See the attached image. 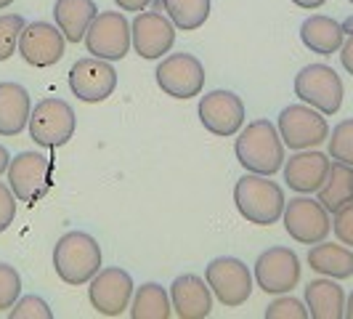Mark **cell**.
<instances>
[{
    "label": "cell",
    "mask_w": 353,
    "mask_h": 319,
    "mask_svg": "<svg viewBox=\"0 0 353 319\" xmlns=\"http://www.w3.org/2000/svg\"><path fill=\"white\" fill-rule=\"evenodd\" d=\"M234 155L248 173L274 176L284 165V144L276 125L268 120H252L239 128Z\"/></svg>",
    "instance_id": "1"
},
{
    "label": "cell",
    "mask_w": 353,
    "mask_h": 319,
    "mask_svg": "<svg viewBox=\"0 0 353 319\" xmlns=\"http://www.w3.org/2000/svg\"><path fill=\"white\" fill-rule=\"evenodd\" d=\"M284 189L271 181V176L248 173L234 186V205L239 215L255 226H271L282 218L284 211Z\"/></svg>",
    "instance_id": "2"
},
{
    "label": "cell",
    "mask_w": 353,
    "mask_h": 319,
    "mask_svg": "<svg viewBox=\"0 0 353 319\" xmlns=\"http://www.w3.org/2000/svg\"><path fill=\"white\" fill-rule=\"evenodd\" d=\"M53 269L61 282L85 284L101 269V248L88 231H67L53 248Z\"/></svg>",
    "instance_id": "3"
},
{
    "label": "cell",
    "mask_w": 353,
    "mask_h": 319,
    "mask_svg": "<svg viewBox=\"0 0 353 319\" xmlns=\"http://www.w3.org/2000/svg\"><path fill=\"white\" fill-rule=\"evenodd\" d=\"M295 96L321 115H335L343 106V80L330 64H308L295 75Z\"/></svg>",
    "instance_id": "4"
},
{
    "label": "cell",
    "mask_w": 353,
    "mask_h": 319,
    "mask_svg": "<svg viewBox=\"0 0 353 319\" xmlns=\"http://www.w3.org/2000/svg\"><path fill=\"white\" fill-rule=\"evenodd\" d=\"M6 173H8V186L14 197L35 205L51 189L53 162L40 152H19L17 157H11Z\"/></svg>",
    "instance_id": "5"
},
{
    "label": "cell",
    "mask_w": 353,
    "mask_h": 319,
    "mask_svg": "<svg viewBox=\"0 0 353 319\" xmlns=\"http://www.w3.org/2000/svg\"><path fill=\"white\" fill-rule=\"evenodd\" d=\"M282 144L290 149H316L327 142L330 125L327 117L308 104H290L279 112V125H276Z\"/></svg>",
    "instance_id": "6"
},
{
    "label": "cell",
    "mask_w": 353,
    "mask_h": 319,
    "mask_svg": "<svg viewBox=\"0 0 353 319\" xmlns=\"http://www.w3.org/2000/svg\"><path fill=\"white\" fill-rule=\"evenodd\" d=\"M74 125H77L74 109L64 99H43L30 112L27 128L37 146L56 149V146H64L74 136Z\"/></svg>",
    "instance_id": "7"
},
{
    "label": "cell",
    "mask_w": 353,
    "mask_h": 319,
    "mask_svg": "<svg viewBox=\"0 0 353 319\" xmlns=\"http://www.w3.org/2000/svg\"><path fill=\"white\" fill-rule=\"evenodd\" d=\"M83 43L90 56L104 61H120L130 53V21L120 11H101L88 24Z\"/></svg>",
    "instance_id": "8"
},
{
    "label": "cell",
    "mask_w": 353,
    "mask_h": 319,
    "mask_svg": "<svg viewBox=\"0 0 353 319\" xmlns=\"http://www.w3.org/2000/svg\"><path fill=\"white\" fill-rule=\"evenodd\" d=\"M282 221L287 234L301 242V245H316L321 240L330 237L332 221L330 213L324 211V205L319 200H311L308 195H298L284 202Z\"/></svg>",
    "instance_id": "9"
},
{
    "label": "cell",
    "mask_w": 353,
    "mask_h": 319,
    "mask_svg": "<svg viewBox=\"0 0 353 319\" xmlns=\"http://www.w3.org/2000/svg\"><path fill=\"white\" fill-rule=\"evenodd\" d=\"M205 282L210 287V293L229 309H236L250 298L252 293V274L245 266V261L231 258V255H221L212 258L205 266Z\"/></svg>",
    "instance_id": "10"
},
{
    "label": "cell",
    "mask_w": 353,
    "mask_h": 319,
    "mask_svg": "<svg viewBox=\"0 0 353 319\" xmlns=\"http://www.w3.org/2000/svg\"><path fill=\"white\" fill-rule=\"evenodd\" d=\"M157 86L173 99H194L205 88V67L196 59L194 53H170L159 61L157 72Z\"/></svg>",
    "instance_id": "11"
},
{
    "label": "cell",
    "mask_w": 353,
    "mask_h": 319,
    "mask_svg": "<svg viewBox=\"0 0 353 319\" xmlns=\"http://www.w3.org/2000/svg\"><path fill=\"white\" fill-rule=\"evenodd\" d=\"M133 287H136L133 277L125 269H120V266L99 269L93 274V280H90L88 301L101 317H120L130 306Z\"/></svg>",
    "instance_id": "12"
},
{
    "label": "cell",
    "mask_w": 353,
    "mask_h": 319,
    "mask_svg": "<svg viewBox=\"0 0 353 319\" xmlns=\"http://www.w3.org/2000/svg\"><path fill=\"white\" fill-rule=\"evenodd\" d=\"M130 46L146 61L162 59L176 46V27L173 21L157 11H139L130 24Z\"/></svg>",
    "instance_id": "13"
},
{
    "label": "cell",
    "mask_w": 353,
    "mask_h": 319,
    "mask_svg": "<svg viewBox=\"0 0 353 319\" xmlns=\"http://www.w3.org/2000/svg\"><path fill=\"white\" fill-rule=\"evenodd\" d=\"M117 88V72L112 67V61L85 56L77 59L70 70V90L72 96H77L85 104H99L106 102Z\"/></svg>",
    "instance_id": "14"
},
{
    "label": "cell",
    "mask_w": 353,
    "mask_h": 319,
    "mask_svg": "<svg viewBox=\"0 0 353 319\" xmlns=\"http://www.w3.org/2000/svg\"><path fill=\"white\" fill-rule=\"evenodd\" d=\"M255 282L268 296L290 293L301 282V258L290 248H268L255 261Z\"/></svg>",
    "instance_id": "15"
},
{
    "label": "cell",
    "mask_w": 353,
    "mask_h": 319,
    "mask_svg": "<svg viewBox=\"0 0 353 319\" xmlns=\"http://www.w3.org/2000/svg\"><path fill=\"white\" fill-rule=\"evenodd\" d=\"M199 123L205 130H210L212 136H221V139H229L236 136L239 128L245 125V102L231 93V90H210L208 96H202L199 102Z\"/></svg>",
    "instance_id": "16"
},
{
    "label": "cell",
    "mask_w": 353,
    "mask_h": 319,
    "mask_svg": "<svg viewBox=\"0 0 353 319\" xmlns=\"http://www.w3.org/2000/svg\"><path fill=\"white\" fill-rule=\"evenodd\" d=\"M64 48H67V40L61 35V30L48 24V21L24 24L17 46L19 56L30 67H53L56 61H61Z\"/></svg>",
    "instance_id": "17"
},
{
    "label": "cell",
    "mask_w": 353,
    "mask_h": 319,
    "mask_svg": "<svg viewBox=\"0 0 353 319\" xmlns=\"http://www.w3.org/2000/svg\"><path fill=\"white\" fill-rule=\"evenodd\" d=\"M170 306L178 319H205L212 311V293L196 274H181L170 284Z\"/></svg>",
    "instance_id": "18"
},
{
    "label": "cell",
    "mask_w": 353,
    "mask_h": 319,
    "mask_svg": "<svg viewBox=\"0 0 353 319\" xmlns=\"http://www.w3.org/2000/svg\"><path fill=\"white\" fill-rule=\"evenodd\" d=\"M284 181L292 192L298 195H311L321 186V181L327 178L330 171V155L324 152H308V149H298L292 157H287V165H282Z\"/></svg>",
    "instance_id": "19"
},
{
    "label": "cell",
    "mask_w": 353,
    "mask_h": 319,
    "mask_svg": "<svg viewBox=\"0 0 353 319\" xmlns=\"http://www.w3.org/2000/svg\"><path fill=\"white\" fill-rule=\"evenodd\" d=\"M30 93L19 83H0V136H19L30 123Z\"/></svg>",
    "instance_id": "20"
},
{
    "label": "cell",
    "mask_w": 353,
    "mask_h": 319,
    "mask_svg": "<svg viewBox=\"0 0 353 319\" xmlns=\"http://www.w3.org/2000/svg\"><path fill=\"white\" fill-rule=\"evenodd\" d=\"M308 269H314L321 277H330V280H348L353 277V250L348 245H335V242H327L321 240L316 245L308 248Z\"/></svg>",
    "instance_id": "21"
},
{
    "label": "cell",
    "mask_w": 353,
    "mask_h": 319,
    "mask_svg": "<svg viewBox=\"0 0 353 319\" xmlns=\"http://www.w3.org/2000/svg\"><path fill=\"white\" fill-rule=\"evenodd\" d=\"M305 309L314 319H340L345 314V293L330 277L311 280L305 284Z\"/></svg>",
    "instance_id": "22"
},
{
    "label": "cell",
    "mask_w": 353,
    "mask_h": 319,
    "mask_svg": "<svg viewBox=\"0 0 353 319\" xmlns=\"http://www.w3.org/2000/svg\"><path fill=\"white\" fill-rule=\"evenodd\" d=\"M343 40H345V32H343L340 21H335L332 17L314 14L301 24V43L311 53L332 56V53L340 51Z\"/></svg>",
    "instance_id": "23"
},
{
    "label": "cell",
    "mask_w": 353,
    "mask_h": 319,
    "mask_svg": "<svg viewBox=\"0 0 353 319\" xmlns=\"http://www.w3.org/2000/svg\"><path fill=\"white\" fill-rule=\"evenodd\" d=\"M96 14H99V8L93 0H56V6H53L56 27L61 30L67 43H83L88 24Z\"/></svg>",
    "instance_id": "24"
},
{
    "label": "cell",
    "mask_w": 353,
    "mask_h": 319,
    "mask_svg": "<svg viewBox=\"0 0 353 319\" xmlns=\"http://www.w3.org/2000/svg\"><path fill=\"white\" fill-rule=\"evenodd\" d=\"M319 192V202L324 205L327 213H337L340 208H345L348 202H353V168L345 162H330L327 178L321 181Z\"/></svg>",
    "instance_id": "25"
},
{
    "label": "cell",
    "mask_w": 353,
    "mask_h": 319,
    "mask_svg": "<svg viewBox=\"0 0 353 319\" xmlns=\"http://www.w3.org/2000/svg\"><path fill=\"white\" fill-rule=\"evenodd\" d=\"M130 317L133 319H168L173 317V306L168 290L157 282L141 284L130 298Z\"/></svg>",
    "instance_id": "26"
},
{
    "label": "cell",
    "mask_w": 353,
    "mask_h": 319,
    "mask_svg": "<svg viewBox=\"0 0 353 319\" xmlns=\"http://www.w3.org/2000/svg\"><path fill=\"white\" fill-rule=\"evenodd\" d=\"M162 11L181 32H194L210 17V0H162Z\"/></svg>",
    "instance_id": "27"
},
{
    "label": "cell",
    "mask_w": 353,
    "mask_h": 319,
    "mask_svg": "<svg viewBox=\"0 0 353 319\" xmlns=\"http://www.w3.org/2000/svg\"><path fill=\"white\" fill-rule=\"evenodd\" d=\"M327 142H330V157L353 168V117L337 123L327 136Z\"/></svg>",
    "instance_id": "28"
},
{
    "label": "cell",
    "mask_w": 353,
    "mask_h": 319,
    "mask_svg": "<svg viewBox=\"0 0 353 319\" xmlns=\"http://www.w3.org/2000/svg\"><path fill=\"white\" fill-rule=\"evenodd\" d=\"M21 30H24V19L19 17V14H6V17H0V61L11 59V56L17 53Z\"/></svg>",
    "instance_id": "29"
},
{
    "label": "cell",
    "mask_w": 353,
    "mask_h": 319,
    "mask_svg": "<svg viewBox=\"0 0 353 319\" xmlns=\"http://www.w3.org/2000/svg\"><path fill=\"white\" fill-rule=\"evenodd\" d=\"M8 317L11 319H51L53 311L51 306L43 301L40 296H19L17 303L8 309Z\"/></svg>",
    "instance_id": "30"
},
{
    "label": "cell",
    "mask_w": 353,
    "mask_h": 319,
    "mask_svg": "<svg viewBox=\"0 0 353 319\" xmlns=\"http://www.w3.org/2000/svg\"><path fill=\"white\" fill-rule=\"evenodd\" d=\"M21 296V277L14 266L0 264V311L11 309Z\"/></svg>",
    "instance_id": "31"
},
{
    "label": "cell",
    "mask_w": 353,
    "mask_h": 319,
    "mask_svg": "<svg viewBox=\"0 0 353 319\" xmlns=\"http://www.w3.org/2000/svg\"><path fill=\"white\" fill-rule=\"evenodd\" d=\"M308 317V309L303 306L298 298L282 293L276 301H271V306L265 309V319H305Z\"/></svg>",
    "instance_id": "32"
},
{
    "label": "cell",
    "mask_w": 353,
    "mask_h": 319,
    "mask_svg": "<svg viewBox=\"0 0 353 319\" xmlns=\"http://www.w3.org/2000/svg\"><path fill=\"white\" fill-rule=\"evenodd\" d=\"M332 231H335V237L343 245L353 248V202H348L345 208H340V211L335 213Z\"/></svg>",
    "instance_id": "33"
},
{
    "label": "cell",
    "mask_w": 353,
    "mask_h": 319,
    "mask_svg": "<svg viewBox=\"0 0 353 319\" xmlns=\"http://www.w3.org/2000/svg\"><path fill=\"white\" fill-rule=\"evenodd\" d=\"M17 218V197L8 184L0 181V231H6Z\"/></svg>",
    "instance_id": "34"
},
{
    "label": "cell",
    "mask_w": 353,
    "mask_h": 319,
    "mask_svg": "<svg viewBox=\"0 0 353 319\" xmlns=\"http://www.w3.org/2000/svg\"><path fill=\"white\" fill-rule=\"evenodd\" d=\"M340 61H343V70L353 75V35H345L343 46H340Z\"/></svg>",
    "instance_id": "35"
},
{
    "label": "cell",
    "mask_w": 353,
    "mask_h": 319,
    "mask_svg": "<svg viewBox=\"0 0 353 319\" xmlns=\"http://www.w3.org/2000/svg\"><path fill=\"white\" fill-rule=\"evenodd\" d=\"M114 3H117V8H123V11H136V14H139L146 6H152L154 0H114Z\"/></svg>",
    "instance_id": "36"
},
{
    "label": "cell",
    "mask_w": 353,
    "mask_h": 319,
    "mask_svg": "<svg viewBox=\"0 0 353 319\" xmlns=\"http://www.w3.org/2000/svg\"><path fill=\"white\" fill-rule=\"evenodd\" d=\"M298 8H305V11H314V8H321L327 0H292Z\"/></svg>",
    "instance_id": "37"
},
{
    "label": "cell",
    "mask_w": 353,
    "mask_h": 319,
    "mask_svg": "<svg viewBox=\"0 0 353 319\" xmlns=\"http://www.w3.org/2000/svg\"><path fill=\"white\" fill-rule=\"evenodd\" d=\"M8 162H11V155H8V149L0 144V176L6 173V168H8Z\"/></svg>",
    "instance_id": "38"
},
{
    "label": "cell",
    "mask_w": 353,
    "mask_h": 319,
    "mask_svg": "<svg viewBox=\"0 0 353 319\" xmlns=\"http://www.w3.org/2000/svg\"><path fill=\"white\" fill-rule=\"evenodd\" d=\"M343 317H348V319H353V293L345 298V314Z\"/></svg>",
    "instance_id": "39"
},
{
    "label": "cell",
    "mask_w": 353,
    "mask_h": 319,
    "mask_svg": "<svg viewBox=\"0 0 353 319\" xmlns=\"http://www.w3.org/2000/svg\"><path fill=\"white\" fill-rule=\"evenodd\" d=\"M340 27H343V32H345V35H353V17L345 19V21L340 24Z\"/></svg>",
    "instance_id": "40"
},
{
    "label": "cell",
    "mask_w": 353,
    "mask_h": 319,
    "mask_svg": "<svg viewBox=\"0 0 353 319\" xmlns=\"http://www.w3.org/2000/svg\"><path fill=\"white\" fill-rule=\"evenodd\" d=\"M11 3H14V0H0V11H3V8H8Z\"/></svg>",
    "instance_id": "41"
},
{
    "label": "cell",
    "mask_w": 353,
    "mask_h": 319,
    "mask_svg": "<svg viewBox=\"0 0 353 319\" xmlns=\"http://www.w3.org/2000/svg\"><path fill=\"white\" fill-rule=\"evenodd\" d=\"M348 3H351V6H353V0H348Z\"/></svg>",
    "instance_id": "42"
}]
</instances>
